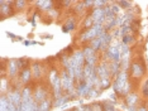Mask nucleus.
Listing matches in <instances>:
<instances>
[{
	"label": "nucleus",
	"instance_id": "22",
	"mask_svg": "<svg viewBox=\"0 0 148 111\" xmlns=\"http://www.w3.org/2000/svg\"><path fill=\"white\" fill-rule=\"evenodd\" d=\"M85 111H92V110L90 109V107H86V109H85Z\"/></svg>",
	"mask_w": 148,
	"mask_h": 111
},
{
	"label": "nucleus",
	"instance_id": "10",
	"mask_svg": "<svg viewBox=\"0 0 148 111\" xmlns=\"http://www.w3.org/2000/svg\"><path fill=\"white\" fill-rule=\"evenodd\" d=\"M31 75H32V72L29 69H25L24 72H23V76H22V80L24 81V82H27L29 78H31Z\"/></svg>",
	"mask_w": 148,
	"mask_h": 111
},
{
	"label": "nucleus",
	"instance_id": "17",
	"mask_svg": "<svg viewBox=\"0 0 148 111\" xmlns=\"http://www.w3.org/2000/svg\"><path fill=\"white\" fill-rule=\"evenodd\" d=\"M94 4H96L97 6H101L103 4H105V1H95V3H94Z\"/></svg>",
	"mask_w": 148,
	"mask_h": 111
},
{
	"label": "nucleus",
	"instance_id": "6",
	"mask_svg": "<svg viewBox=\"0 0 148 111\" xmlns=\"http://www.w3.org/2000/svg\"><path fill=\"white\" fill-rule=\"evenodd\" d=\"M34 99H36V101H43V100H45L46 99L45 90H43V89H38V90H37V92L34 95Z\"/></svg>",
	"mask_w": 148,
	"mask_h": 111
},
{
	"label": "nucleus",
	"instance_id": "13",
	"mask_svg": "<svg viewBox=\"0 0 148 111\" xmlns=\"http://www.w3.org/2000/svg\"><path fill=\"white\" fill-rule=\"evenodd\" d=\"M142 92H143V95L146 96V97H148V80L144 82V85H143V87H142Z\"/></svg>",
	"mask_w": 148,
	"mask_h": 111
},
{
	"label": "nucleus",
	"instance_id": "11",
	"mask_svg": "<svg viewBox=\"0 0 148 111\" xmlns=\"http://www.w3.org/2000/svg\"><path fill=\"white\" fill-rule=\"evenodd\" d=\"M73 24H75V22H73V19H70L69 20V22H67L66 23V28L65 29H63V30H65V32H69V30H72L73 29Z\"/></svg>",
	"mask_w": 148,
	"mask_h": 111
},
{
	"label": "nucleus",
	"instance_id": "20",
	"mask_svg": "<svg viewBox=\"0 0 148 111\" xmlns=\"http://www.w3.org/2000/svg\"><path fill=\"white\" fill-rule=\"evenodd\" d=\"M94 3H95V1H85V4H87V6H89V5L94 4Z\"/></svg>",
	"mask_w": 148,
	"mask_h": 111
},
{
	"label": "nucleus",
	"instance_id": "3",
	"mask_svg": "<svg viewBox=\"0 0 148 111\" xmlns=\"http://www.w3.org/2000/svg\"><path fill=\"white\" fill-rule=\"evenodd\" d=\"M8 68H9V75L13 77L16 73V71L19 69V66H16V61H10V62H9Z\"/></svg>",
	"mask_w": 148,
	"mask_h": 111
},
{
	"label": "nucleus",
	"instance_id": "9",
	"mask_svg": "<svg viewBox=\"0 0 148 111\" xmlns=\"http://www.w3.org/2000/svg\"><path fill=\"white\" fill-rule=\"evenodd\" d=\"M49 105H51V104H49V101H48V100L43 101L42 105L38 107V111H47V110L49 109Z\"/></svg>",
	"mask_w": 148,
	"mask_h": 111
},
{
	"label": "nucleus",
	"instance_id": "16",
	"mask_svg": "<svg viewBox=\"0 0 148 111\" xmlns=\"http://www.w3.org/2000/svg\"><path fill=\"white\" fill-rule=\"evenodd\" d=\"M15 4H16V6H18V8H23V6H24V4H25V1H15Z\"/></svg>",
	"mask_w": 148,
	"mask_h": 111
},
{
	"label": "nucleus",
	"instance_id": "4",
	"mask_svg": "<svg viewBox=\"0 0 148 111\" xmlns=\"http://www.w3.org/2000/svg\"><path fill=\"white\" fill-rule=\"evenodd\" d=\"M108 76H109V72H108L106 67L105 66H100L99 67V77L100 80H108Z\"/></svg>",
	"mask_w": 148,
	"mask_h": 111
},
{
	"label": "nucleus",
	"instance_id": "5",
	"mask_svg": "<svg viewBox=\"0 0 148 111\" xmlns=\"http://www.w3.org/2000/svg\"><path fill=\"white\" fill-rule=\"evenodd\" d=\"M37 6L41 8V9H51L52 1H48V0H41V1H37Z\"/></svg>",
	"mask_w": 148,
	"mask_h": 111
},
{
	"label": "nucleus",
	"instance_id": "21",
	"mask_svg": "<svg viewBox=\"0 0 148 111\" xmlns=\"http://www.w3.org/2000/svg\"><path fill=\"white\" fill-rule=\"evenodd\" d=\"M3 90H5V80H3Z\"/></svg>",
	"mask_w": 148,
	"mask_h": 111
},
{
	"label": "nucleus",
	"instance_id": "1",
	"mask_svg": "<svg viewBox=\"0 0 148 111\" xmlns=\"http://www.w3.org/2000/svg\"><path fill=\"white\" fill-rule=\"evenodd\" d=\"M84 56H85V61L89 63V66H94V63H95V54H94V49L91 47H87L84 50Z\"/></svg>",
	"mask_w": 148,
	"mask_h": 111
},
{
	"label": "nucleus",
	"instance_id": "2",
	"mask_svg": "<svg viewBox=\"0 0 148 111\" xmlns=\"http://www.w3.org/2000/svg\"><path fill=\"white\" fill-rule=\"evenodd\" d=\"M130 71H132L133 77H140L143 75V68L139 63H134V65L132 66V68H130Z\"/></svg>",
	"mask_w": 148,
	"mask_h": 111
},
{
	"label": "nucleus",
	"instance_id": "7",
	"mask_svg": "<svg viewBox=\"0 0 148 111\" xmlns=\"http://www.w3.org/2000/svg\"><path fill=\"white\" fill-rule=\"evenodd\" d=\"M137 95H134V93H132V95H128V105H129V109H132V107L136 106V102H137Z\"/></svg>",
	"mask_w": 148,
	"mask_h": 111
},
{
	"label": "nucleus",
	"instance_id": "12",
	"mask_svg": "<svg viewBox=\"0 0 148 111\" xmlns=\"http://www.w3.org/2000/svg\"><path fill=\"white\" fill-rule=\"evenodd\" d=\"M33 72H34V77H39V75H41V69H39L38 65H33Z\"/></svg>",
	"mask_w": 148,
	"mask_h": 111
},
{
	"label": "nucleus",
	"instance_id": "19",
	"mask_svg": "<svg viewBox=\"0 0 148 111\" xmlns=\"http://www.w3.org/2000/svg\"><path fill=\"white\" fill-rule=\"evenodd\" d=\"M137 111H147V110H146V107H144V106H140V107H139V109H138Z\"/></svg>",
	"mask_w": 148,
	"mask_h": 111
},
{
	"label": "nucleus",
	"instance_id": "18",
	"mask_svg": "<svg viewBox=\"0 0 148 111\" xmlns=\"http://www.w3.org/2000/svg\"><path fill=\"white\" fill-rule=\"evenodd\" d=\"M120 4H122L123 6H125V8H127V6H129V3H128V1H120Z\"/></svg>",
	"mask_w": 148,
	"mask_h": 111
},
{
	"label": "nucleus",
	"instance_id": "8",
	"mask_svg": "<svg viewBox=\"0 0 148 111\" xmlns=\"http://www.w3.org/2000/svg\"><path fill=\"white\" fill-rule=\"evenodd\" d=\"M100 46H101V40H100V38H95V39H92V42H91V48H92L94 50L97 49Z\"/></svg>",
	"mask_w": 148,
	"mask_h": 111
},
{
	"label": "nucleus",
	"instance_id": "15",
	"mask_svg": "<svg viewBox=\"0 0 148 111\" xmlns=\"http://www.w3.org/2000/svg\"><path fill=\"white\" fill-rule=\"evenodd\" d=\"M92 111H103V109H101V106L99 105V104H95V105L92 106V109H91Z\"/></svg>",
	"mask_w": 148,
	"mask_h": 111
},
{
	"label": "nucleus",
	"instance_id": "14",
	"mask_svg": "<svg viewBox=\"0 0 148 111\" xmlns=\"http://www.w3.org/2000/svg\"><path fill=\"white\" fill-rule=\"evenodd\" d=\"M104 111H115V107H114L112 104H105V105H104Z\"/></svg>",
	"mask_w": 148,
	"mask_h": 111
}]
</instances>
